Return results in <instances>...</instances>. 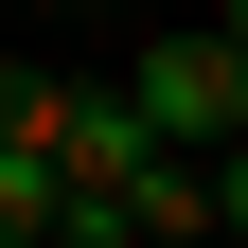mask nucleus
<instances>
[{
	"instance_id": "1",
	"label": "nucleus",
	"mask_w": 248,
	"mask_h": 248,
	"mask_svg": "<svg viewBox=\"0 0 248 248\" xmlns=\"http://www.w3.org/2000/svg\"><path fill=\"white\" fill-rule=\"evenodd\" d=\"M124 124H142V142H177V160H231V124H248V53L213 36H160L142 53V71H124Z\"/></svg>"
},
{
	"instance_id": "2",
	"label": "nucleus",
	"mask_w": 248,
	"mask_h": 248,
	"mask_svg": "<svg viewBox=\"0 0 248 248\" xmlns=\"http://www.w3.org/2000/svg\"><path fill=\"white\" fill-rule=\"evenodd\" d=\"M231 160H177V142H160V160H142V177H124V248H231Z\"/></svg>"
},
{
	"instance_id": "3",
	"label": "nucleus",
	"mask_w": 248,
	"mask_h": 248,
	"mask_svg": "<svg viewBox=\"0 0 248 248\" xmlns=\"http://www.w3.org/2000/svg\"><path fill=\"white\" fill-rule=\"evenodd\" d=\"M53 195H71V177H53L36 142H0V231H53Z\"/></svg>"
},
{
	"instance_id": "4",
	"label": "nucleus",
	"mask_w": 248,
	"mask_h": 248,
	"mask_svg": "<svg viewBox=\"0 0 248 248\" xmlns=\"http://www.w3.org/2000/svg\"><path fill=\"white\" fill-rule=\"evenodd\" d=\"M0 248H53V231H0Z\"/></svg>"
}]
</instances>
